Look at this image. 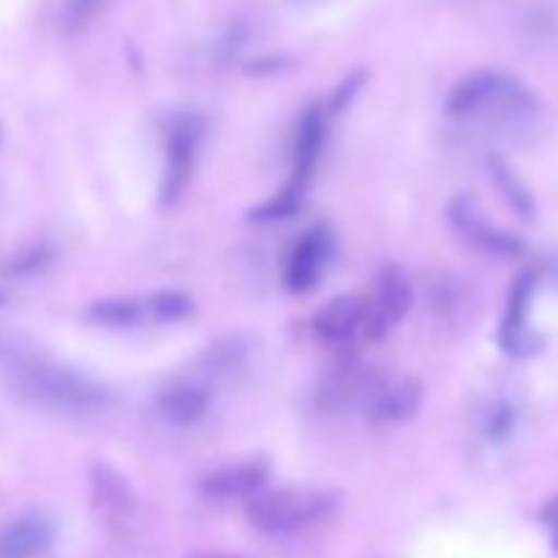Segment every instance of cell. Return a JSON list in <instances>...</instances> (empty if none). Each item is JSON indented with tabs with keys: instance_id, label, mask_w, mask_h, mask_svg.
Segmentation results:
<instances>
[{
	"instance_id": "cell-1",
	"label": "cell",
	"mask_w": 558,
	"mask_h": 558,
	"mask_svg": "<svg viewBox=\"0 0 558 558\" xmlns=\"http://www.w3.org/2000/svg\"><path fill=\"white\" fill-rule=\"evenodd\" d=\"M447 114L477 120L499 131H521L537 118V98L512 74L480 69L452 87L447 96Z\"/></svg>"
},
{
	"instance_id": "cell-2",
	"label": "cell",
	"mask_w": 558,
	"mask_h": 558,
	"mask_svg": "<svg viewBox=\"0 0 558 558\" xmlns=\"http://www.w3.org/2000/svg\"><path fill=\"white\" fill-rule=\"evenodd\" d=\"M14 390L22 401L52 412H96L107 403V387L60 363H27L16 371Z\"/></svg>"
},
{
	"instance_id": "cell-3",
	"label": "cell",
	"mask_w": 558,
	"mask_h": 558,
	"mask_svg": "<svg viewBox=\"0 0 558 558\" xmlns=\"http://www.w3.org/2000/svg\"><path fill=\"white\" fill-rule=\"evenodd\" d=\"M332 510H336V496L327 490H262L251 499L248 521L265 534H294L325 521Z\"/></svg>"
},
{
	"instance_id": "cell-4",
	"label": "cell",
	"mask_w": 558,
	"mask_h": 558,
	"mask_svg": "<svg viewBox=\"0 0 558 558\" xmlns=\"http://www.w3.org/2000/svg\"><path fill=\"white\" fill-rule=\"evenodd\" d=\"M327 136V123L322 107H311L303 114L298 129V140H294V163H292V178L289 183L278 191L272 199H267L265 205L256 207L254 218L256 221H278V218H289L303 202L305 189H308V180L314 174L316 161L322 156V147H325Z\"/></svg>"
},
{
	"instance_id": "cell-5",
	"label": "cell",
	"mask_w": 558,
	"mask_h": 558,
	"mask_svg": "<svg viewBox=\"0 0 558 558\" xmlns=\"http://www.w3.org/2000/svg\"><path fill=\"white\" fill-rule=\"evenodd\" d=\"M194 311L189 294L183 292H150V294H129V298H107L96 300L87 308L96 325L112 327V330H134L145 325H169L180 322Z\"/></svg>"
},
{
	"instance_id": "cell-6",
	"label": "cell",
	"mask_w": 558,
	"mask_h": 558,
	"mask_svg": "<svg viewBox=\"0 0 558 558\" xmlns=\"http://www.w3.org/2000/svg\"><path fill=\"white\" fill-rule=\"evenodd\" d=\"M423 403V385L398 371H360L354 407L363 409L374 423H403Z\"/></svg>"
},
{
	"instance_id": "cell-7",
	"label": "cell",
	"mask_w": 558,
	"mask_h": 558,
	"mask_svg": "<svg viewBox=\"0 0 558 558\" xmlns=\"http://www.w3.org/2000/svg\"><path fill=\"white\" fill-rule=\"evenodd\" d=\"M202 142V120L194 112H180L167 125V158L161 174V205H174L183 196L194 174L196 153Z\"/></svg>"
},
{
	"instance_id": "cell-8",
	"label": "cell",
	"mask_w": 558,
	"mask_h": 558,
	"mask_svg": "<svg viewBox=\"0 0 558 558\" xmlns=\"http://www.w3.org/2000/svg\"><path fill=\"white\" fill-rule=\"evenodd\" d=\"M365 303V338H381L412 308V283L401 267L390 265L374 278Z\"/></svg>"
},
{
	"instance_id": "cell-9",
	"label": "cell",
	"mask_w": 558,
	"mask_h": 558,
	"mask_svg": "<svg viewBox=\"0 0 558 558\" xmlns=\"http://www.w3.org/2000/svg\"><path fill=\"white\" fill-rule=\"evenodd\" d=\"M450 221L469 243L477 245L485 254L518 256L523 251L521 240H518L515 234L505 232V229H499L496 223H490L488 218H485L472 202L463 199V196L450 205Z\"/></svg>"
},
{
	"instance_id": "cell-10",
	"label": "cell",
	"mask_w": 558,
	"mask_h": 558,
	"mask_svg": "<svg viewBox=\"0 0 558 558\" xmlns=\"http://www.w3.org/2000/svg\"><path fill=\"white\" fill-rule=\"evenodd\" d=\"M332 256V238L325 227H314L294 243L287 262V283L292 292H311L319 283Z\"/></svg>"
},
{
	"instance_id": "cell-11",
	"label": "cell",
	"mask_w": 558,
	"mask_h": 558,
	"mask_svg": "<svg viewBox=\"0 0 558 558\" xmlns=\"http://www.w3.org/2000/svg\"><path fill=\"white\" fill-rule=\"evenodd\" d=\"M267 483V466L262 461H240L205 474L199 483L202 494L216 501L254 499Z\"/></svg>"
},
{
	"instance_id": "cell-12",
	"label": "cell",
	"mask_w": 558,
	"mask_h": 558,
	"mask_svg": "<svg viewBox=\"0 0 558 558\" xmlns=\"http://www.w3.org/2000/svg\"><path fill=\"white\" fill-rule=\"evenodd\" d=\"M534 289H537V276L534 272H523L518 278L515 289L510 294V305H507L505 322H501L499 341L505 352L515 354V357H526L537 349L532 330H529V308H532Z\"/></svg>"
},
{
	"instance_id": "cell-13",
	"label": "cell",
	"mask_w": 558,
	"mask_h": 558,
	"mask_svg": "<svg viewBox=\"0 0 558 558\" xmlns=\"http://www.w3.org/2000/svg\"><path fill=\"white\" fill-rule=\"evenodd\" d=\"M314 332L325 343H332V347H341V343L354 341L357 336H365L363 298L341 294V298H332L330 303L322 305L314 316Z\"/></svg>"
},
{
	"instance_id": "cell-14",
	"label": "cell",
	"mask_w": 558,
	"mask_h": 558,
	"mask_svg": "<svg viewBox=\"0 0 558 558\" xmlns=\"http://www.w3.org/2000/svg\"><path fill=\"white\" fill-rule=\"evenodd\" d=\"M52 523L44 515H20L0 526V558H38L52 545Z\"/></svg>"
},
{
	"instance_id": "cell-15",
	"label": "cell",
	"mask_w": 558,
	"mask_h": 558,
	"mask_svg": "<svg viewBox=\"0 0 558 558\" xmlns=\"http://www.w3.org/2000/svg\"><path fill=\"white\" fill-rule=\"evenodd\" d=\"M210 409V392L194 381H174L158 396V412L174 425H194Z\"/></svg>"
},
{
	"instance_id": "cell-16",
	"label": "cell",
	"mask_w": 558,
	"mask_h": 558,
	"mask_svg": "<svg viewBox=\"0 0 558 558\" xmlns=\"http://www.w3.org/2000/svg\"><path fill=\"white\" fill-rule=\"evenodd\" d=\"M93 494H96V499L101 501L104 507H109V510L129 512L131 507H134V494H131L125 477H120L118 472H112V469L104 466V463H98V466L93 469Z\"/></svg>"
},
{
	"instance_id": "cell-17",
	"label": "cell",
	"mask_w": 558,
	"mask_h": 558,
	"mask_svg": "<svg viewBox=\"0 0 558 558\" xmlns=\"http://www.w3.org/2000/svg\"><path fill=\"white\" fill-rule=\"evenodd\" d=\"M488 167H490V174H494L496 185H499V189L505 191L507 202H510V205L515 207L518 213H523V216H532V210H534L532 196H529V191L523 189L521 183H518V178H515V174H512V169L507 167V163L501 161V158H490Z\"/></svg>"
},
{
	"instance_id": "cell-18",
	"label": "cell",
	"mask_w": 558,
	"mask_h": 558,
	"mask_svg": "<svg viewBox=\"0 0 558 558\" xmlns=\"http://www.w3.org/2000/svg\"><path fill=\"white\" fill-rule=\"evenodd\" d=\"M109 0H65L60 11V25L65 33H82L96 22V16L107 9Z\"/></svg>"
},
{
	"instance_id": "cell-19",
	"label": "cell",
	"mask_w": 558,
	"mask_h": 558,
	"mask_svg": "<svg viewBox=\"0 0 558 558\" xmlns=\"http://www.w3.org/2000/svg\"><path fill=\"white\" fill-rule=\"evenodd\" d=\"M543 526L548 529L550 543H554L556 550H558V496H554V499H550L548 505H545V510H543Z\"/></svg>"
},
{
	"instance_id": "cell-20",
	"label": "cell",
	"mask_w": 558,
	"mask_h": 558,
	"mask_svg": "<svg viewBox=\"0 0 558 558\" xmlns=\"http://www.w3.org/2000/svg\"><path fill=\"white\" fill-rule=\"evenodd\" d=\"M191 558H240V556H229V554H194Z\"/></svg>"
}]
</instances>
